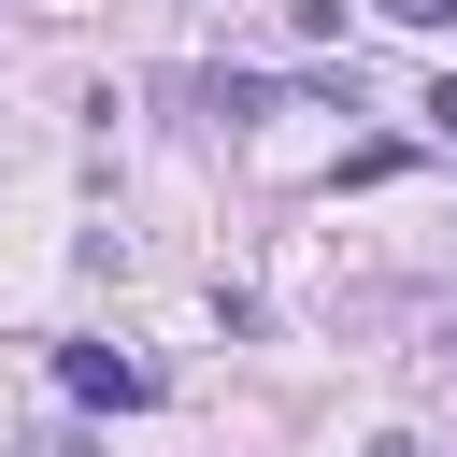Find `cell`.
<instances>
[{
	"instance_id": "obj_6",
	"label": "cell",
	"mask_w": 457,
	"mask_h": 457,
	"mask_svg": "<svg viewBox=\"0 0 457 457\" xmlns=\"http://www.w3.org/2000/svg\"><path fill=\"white\" fill-rule=\"evenodd\" d=\"M386 457H414V443H386Z\"/></svg>"
},
{
	"instance_id": "obj_4",
	"label": "cell",
	"mask_w": 457,
	"mask_h": 457,
	"mask_svg": "<svg viewBox=\"0 0 457 457\" xmlns=\"http://www.w3.org/2000/svg\"><path fill=\"white\" fill-rule=\"evenodd\" d=\"M428 129H443V143H457V71H443V86H428Z\"/></svg>"
},
{
	"instance_id": "obj_1",
	"label": "cell",
	"mask_w": 457,
	"mask_h": 457,
	"mask_svg": "<svg viewBox=\"0 0 457 457\" xmlns=\"http://www.w3.org/2000/svg\"><path fill=\"white\" fill-rule=\"evenodd\" d=\"M57 386H71L86 414H129V400H143L157 371H143V357H114V343H57Z\"/></svg>"
},
{
	"instance_id": "obj_2",
	"label": "cell",
	"mask_w": 457,
	"mask_h": 457,
	"mask_svg": "<svg viewBox=\"0 0 457 457\" xmlns=\"http://www.w3.org/2000/svg\"><path fill=\"white\" fill-rule=\"evenodd\" d=\"M286 29H300V43H328V29H343V0H286Z\"/></svg>"
},
{
	"instance_id": "obj_5",
	"label": "cell",
	"mask_w": 457,
	"mask_h": 457,
	"mask_svg": "<svg viewBox=\"0 0 457 457\" xmlns=\"http://www.w3.org/2000/svg\"><path fill=\"white\" fill-rule=\"evenodd\" d=\"M428 357H443V371H457V314H443V343H428Z\"/></svg>"
},
{
	"instance_id": "obj_3",
	"label": "cell",
	"mask_w": 457,
	"mask_h": 457,
	"mask_svg": "<svg viewBox=\"0 0 457 457\" xmlns=\"http://www.w3.org/2000/svg\"><path fill=\"white\" fill-rule=\"evenodd\" d=\"M371 14H400V29H457V0H371Z\"/></svg>"
}]
</instances>
